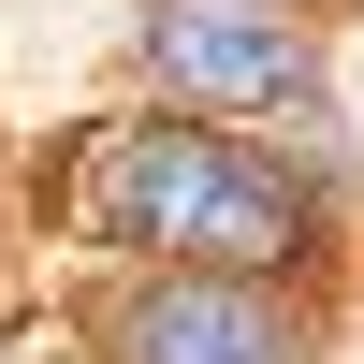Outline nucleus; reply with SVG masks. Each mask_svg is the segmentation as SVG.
Segmentation results:
<instances>
[{"label": "nucleus", "mask_w": 364, "mask_h": 364, "mask_svg": "<svg viewBox=\"0 0 364 364\" xmlns=\"http://www.w3.org/2000/svg\"><path fill=\"white\" fill-rule=\"evenodd\" d=\"M87 233L117 248H190V262H291L306 248V190L277 161H248L233 132H102V161L73 175Z\"/></svg>", "instance_id": "nucleus-1"}, {"label": "nucleus", "mask_w": 364, "mask_h": 364, "mask_svg": "<svg viewBox=\"0 0 364 364\" xmlns=\"http://www.w3.org/2000/svg\"><path fill=\"white\" fill-rule=\"evenodd\" d=\"M146 58H161L190 102H248V117H277V102H306V29L291 15H262V0H175L161 29H146Z\"/></svg>", "instance_id": "nucleus-2"}, {"label": "nucleus", "mask_w": 364, "mask_h": 364, "mask_svg": "<svg viewBox=\"0 0 364 364\" xmlns=\"http://www.w3.org/2000/svg\"><path fill=\"white\" fill-rule=\"evenodd\" d=\"M117 364H291V321L248 277H161L117 321Z\"/></svg>", "instance_id": "nucleus-3"}]
</instances>
